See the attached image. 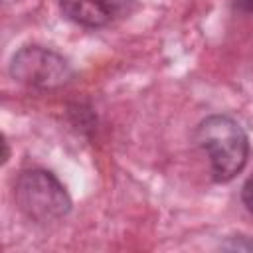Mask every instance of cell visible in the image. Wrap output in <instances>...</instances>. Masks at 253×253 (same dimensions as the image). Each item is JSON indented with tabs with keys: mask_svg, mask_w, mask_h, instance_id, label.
<instances>
[{
	"mask_svg": "<svg viewBox=\"0 0 253 253\" xmlns=\"http://www.w3.org/2000/svg\"><path fill=\"white\" fill-rule=\"evenodd\" d=\"M196 140L206 152L215 182H229L239 174L249 156V140L237 121L227 115H211L196 128Z\"/></svg>",
	"mask_w": 253,
	"mask_h": 253,
	"instance_id": "cell-1",
	"label": "cell"
},
{
	"mask_svg": "<svg viewBox=\"0 0 253 253\" xmlns=\"http://www.w3.org/2000/svg\"><path fill=\"white\" fill-rule=\"evenodd\" d=\"M235 6L245 12H253V0H235Z\"/></svg>",
	"mask_w": 253,
	"mask_h": 253,
	"instance_id": "cell-6",
	"label": "cell"
},
{
	"mask_svg": "<svg viewBox=\"0 0 253 253\" xmlns=\"http://www.w3.org/2000/svg\"><path fill=\"white\" fill-rule=\"evenodd\" d=\"M16 204L20 210L36 221H51L63 217L71 200L59 180L45 170H28L22 172L14 188Z\"/></svg>",
	"mask_w": 253,
	"mask_h": 253,
	"instance_id": "cell-2",
	"label": "cell"
},
{
	"mask_svg": "<svg viewBox=\"0 0 253 253\" xmlns=\"http://www.w3.org/2000/svg\"><path fill=\"white\" fill-rule=\"evenodd\" d=\"M63 16L85 28H105L134 10V0H59Z\"/></svg>",
	"mask_w": 253,
	"mask_h": 253,
	"instance_id": "cell-4",
	"label": "cell"
},
{
	"mask_svg": "<svg viewBox=\"0 0 253 253\" xmlns=\"http://www.w3.org/2000/svg\"><path fill=\"white\" fill-rule=\"evenodd\" d=\"M241 196H243V204H245V206H247V210L253 213V174L247 178V182H245V186H243Z\"/></svg>",
	"mask_w": 253,
	"mask_h": 253,
	"instance_id": "cell-5",
	"label": "cell"
},
{
	"mask_svg": "<svg viewBox=\"0 0 253 253\" xmlns=\"http://www.w3.org/2000/svg\"><path fill=\"white\" fill-rule=\"evenodd\" d=\"M10 73L20 83L47 89L65 83L71 75V69L61 55L40 45H30L14 55Z\"/></svg>",
	"mask_w": 253,
	"mask_h": 253,
	"instance_id": "cell-3",
	"label": "cell"
}]
</instances>
